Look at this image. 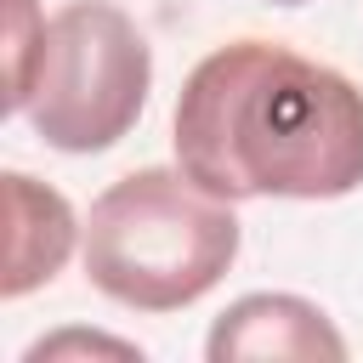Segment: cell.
<instances>
[{
  "mask_svg": "<svg viewBox=\"0 0 363 363\" xmlns=\"http://www.w3.org/2000/svg\"><path fill=\"white\" fill-rule=\"evenodd\" d=\"M176 159L221 199H340L363 182V91L267 40L221 45L176 96Z\"/></svg>",
  "mask_w": 363,
  "mask_h": 363,
  "instance_id": "cell-1",
  "label": "cell"
},
{
  "mask_svg": "<svg viewBox=\"0 0 363 363\" xmlns=\"http://www.w3.org/2000/svg\"><path fill=\"white\" fill-rule=\"evenodd\" d=\"M238 255L233 199L210 193L187 170L147 164L119 176L85 221L91 284L136 312H176L216 289Z\"/></svg>",
  "mask_w": 363,
  "mask_h": 363,
  "instance_id": "cell-2",
  "label": "cell"
},
{
  "mask_svg": "<svg viewBox=\"0 0 363 363\" xmlns=\"http://www.w3.org/2000/svg\"><path fill=\"white\" fill-rule=\"evenodd\" d=\"M147 79L153 57L142 28L108 0H74L57 17H45L17 108L51 147L102 153L136 125Z\"/></svg>",
  "mask_w": 363,
  "mask_h": 363,
  "instance_id": "cell-3",
  "label": "cell"
},
{
  "mask_svg": "<svg viewBox=\"0 0 363 363\" xmlns=\"http://www.w3.org/2000/svg\"><path fill=\"white\" fill-rule=\"evenodd\" d=\"M216 363L227 357H346L335 323L301 295H244L227 306L204 346Z\"/></svg>",
  "mask_w": 363,
  "mask_h": 363,
  "instance_id": "cell-4",
  "label": "cell"
},
{
  "mask_svg": "<svg viewBox=\"0 0 363 363\" xmlns=\"http://www.w3.org/2000/svg\"><path fill=\"white\" fill-rule=\"evenodd\" d=\"M6 193V267H0V295H23L34 284H45L68 250H74V210L62 193L40 187L34 176L11 170L0 176Z\"/></svg>",
  "mask_w": 363,
  "mask_h": 363,
  "instance_id": "cell-5",
  "label": "cell"
},
{
  "mask_svg": "<svg viewBox=\"0 0 363 363\" xmlns=\"http://www.w3.org/2000/svg\"><path fill=\"white\" fill-rule=\"evenodd\" d=\"M272 6H301V0H272Z\"/></svg>",
  "mask_w": 363,
  "mask_h": 363,
  "instance_id": "cell-6",
  "label": "cell"
}]
</instances>
